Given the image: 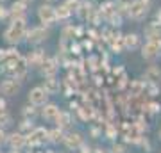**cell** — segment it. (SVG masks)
Masks as SVG:
<instances>
[{
  "label": "cell",
  "instance_id": "1",
  "mask_svg": "<svg viewBox=\"0 0 161 153\" xmlns=\"http://www.w3.org/2000/svg\"><path fill=\"white\" fill-rule=\"evenodd\" d=\"M25 32H27V20H11V23L4 30V39L7 45L16 46L25 38Z\"/></svg>",
  "mask_w": 161,
  "mask_h": 153
},
{
  "label": "cell",
  "instance_id": "2",
  "mask_svg": "<svg viewBox=\"0 0 161 153\" xmlns=\"http://www.w3.org/2000/svg\"><path fill=\"white\" fill-rule=\"evenodd\" d=\"M150 7H152V2H150V0H132V2H129L127 16L131 18V20L142 22V20H145V16L149 14Z\"/></svg>",
  "mask_w": 161,
  "mask_h": 153
},
{
  "label": "cell",
  "instance_id": "3",
  "mask_svg": "<svg viewBox=\"0 0 161 153\" xmlns=\"http://www.w3.org/2000/svg\"><path fill=\"white\" fill-rule=\"evenodd\" d=\"M48 36H50V30L48 27H43V25H36V27H31L27 28V32H25V41L29 43V45H41V43H45L48 39Z\"/></svg>",
  "mask_w": 161,
  "mask_h": 153
},
{
  "label": "cell",
  "instance_id": "4",
  "mask_svg": "<svg viewBox=\"0 0 161 153\" xmlns=\"http://www.w3.org/2000/svg\"><path fill=\"white\" fill-rule=\"evenodd\" d=\"M47 134H48V130H47L45 126H34L32 128V132H29L27 135H25V148H40L43 146L47 141Z\"/></svg>",
  "mask_w": 161,
  "mask_h": 153
},
{
  "label": "cell",
  "instance_id": "5",
  "mask_svg": "<svg viewBox=\"0 0 161 153\" xmlns=\"http://www.w3.org/2000/svg\"><path fill=\"white\" fill-rule=\"evenodd\" d=\"M38 20L43 27H52L56 25V7L52 6L50 2H45L38 7Z\"/></svg>",
  "mask_w": 161,
  "mask_h": 153
},
{
  "label": "cell",
  "instance_id": "6",
  "mask_svg": "<svg viewBox=\"0 0 161 153\" xmlns=\"http://www.w3.org/2000/svg\"><path fill=\"white\" fill-rule=\"evenodd\" d=\"M159 55H161V38L145 41V45L142 46V57L145 61H154Z\"/></svg>",
  "mask_w": 161,
  "mask_h": 153
},
{
  "label": "cell",
  "instance_id": "7",
  "mask_svg": "<svg viewBox=\"0 0 161 153\" xmlns=\"http://www.w3.org/2000/svg\"><path fill=\"white\" fill-rule=\"evenodd\" d=\"M18 93H20V82L14 79H4L2 82H0V94L6 98H13L16 96Z\"/></svg>",
  "mask_w": 161,
  "mask_h": 153
},
{
  "label": "cell",
  "instance_id": "8",
  "mask_svg": "<svg viewBox=\"0 0 161 153\" xmlns=\"http://www.w3.org/2000/svg\"><path fill=\"white\" fill-rule=\"evenodd\" d=\"M82 142H84V137L80 135L79 132H64V137H63L61 144H64V148L70 150V151H77Z\"/></svg>",
  "mask_w": 161,
  "mask_h": 153
},
{
  "label": "cell",
  "instance_id": "9",
  "mask_svg": "<svg viewBox=\"0 0 161 153\" xmlns=\"http://www.w3.org/2000/svg\"><path fill=\"white\" fill-rule=\"evenodd\" d=\"M48 93H47L41 85H36L32 89L29 91V103L31 105H36V107H41V105H45L48 102Z\"/></svg>",
  "mask_w": 161,
  "mask_h": 153
},
{
  "label": "cell",
  "instance_id": "10",
  "mask_svg": "<svg viewBox=\"0 0 161 153\" xmlns=\"http://www.w3.org/2000/svg\"><path fill=\"white\" fill-rule=\"evenodd\" d=\"M6 144L11 148V151H22L23 148H25V134H22L20 130L7 134Z\"/></svg>",
  "mask_w": 161,
  "mask_h": 153
},
{
  "label": "cell",
  "instance_id": "11",
  "mask_svg": "<svg viewBox=\"0 0 161 153\" xmlns=\"http://www.w3.org/2000/svg\"><path fill=\"white\" fill-rule=\"evenodd\" d=\"M9 20H27V4L22 0L13 2L9 7Z\"/></svg>",
  "mask_w": 161,
  "mask_h": 153
},
{
  "label": "cell",
  "instance_id": "12",
  "mask_svg": "<svg viewBox=\"0 0 161 153\" xmlns=\"http://www.w3.org/2000/svg\"><path fill=\"white\" fill-rule=\"evenodd\" d=\"M40 71L43 77H56L59 71V61L58 59H52V57L50 59L47 57L45 61H43V64L40 66Z\"/></svg>",
  "mask_w": 161,
  "mask_h": 153
},
{
  "label": "cell",
  "instance_id": "13",
  "mask_svg": "<svg viewBox=\"0 0 161 153\" xmlns=\"http://www.w3.org/2000/svg\"><path fill=\"white\" fill-rule=\"evenodd\" d=\"M47 59V55L43 54V50H34V52H31L29 55H27V66H31V68H36V69H40V66L43 64V61Z\"/></svg>",
  "mask_w": 161,
  "mask_h": 153
},
{
  "label": "cell",
  "instance_id": "14",
  "mask_svg": "<svg viewBox=\"0 0 161 153\" xmlns=\"http://www.w3.org/2000/svg\"><path fill=\"white\" fill-rule=\"evenodd\" d=\"M41 118L45 119V121H52L54 123V119H56V116L59 114V107L56 105V103H50V102H47L45 105H41Z\"/></svg>",
  "mask_w": 161,
  "mask_h": 153
},
{
  "label": "cell",
  "instance_id": "15",
  "mask_svg": "<svg viewBox=\"0 0 161 153\" xmlns=\"http://www.w3.org/2000/svg\"><path fill=\"white\" fill-rule=\"evenodd\" d=\"M122 39H124V50H136V48H140V41H142V38H140V34H136V32H129V34L122 36Z\"/></svg>",
  "mask_w": 161,
  "mask_h": 153
},
{
  "label": "cell",
  "instance_id": "16",
  "mask_svg": "<svg viewBox=\"0 0 161 153\" xmlns=\"http://www.w3.org/2000/svg\"><path fill=\"white\" fill-rule=\"evenodd\" d=\"M54 123H56L58 128L66 132V128H70V125H72V114L66 112V110H59V114L54 119Z\"/></svg>",
  "mask_w": 161,
  "mask_h": 153
},
{
  "label": "cell",
  "instance_id": "17",
  "mask_svg": "<svg viewBox=\"0 0 161 153\" xmlns=\"http://www.w3.org/2000/svg\"><path fill=\"white\" fill-rule=\"evenodd\" d=\"M129 96H142L145 93V82L140 79H134V80H129Z\"/></svg>",
  "mask_w": 161,
  "mask_h": 153
},
{
  "label": "cell",
  "instance_id": "18",
  "mask_svg": "<svg viewBox=\"0 0 161 153\" xmlns=\"http://www.w3.org/2000/svg\"><path fill=\"white\" fill-rule=\"evenodd\" d=\"M41 87H43L48 94H56V93H59V89H61V82H59L56 77H45Z\"/></svg>",
  "mask_w": 161,
  "mask_h": 153
},
{
  "label": "cell",
  "instance_id": "19",
  "mask_svg": "<svg viewBox=\"0 0 161 153\" xmlns=\"http://www.w3.org/2000/svg\"><path fill=\"white\" fill-rule=\"evenodd\" d=\"M143 34H145V38H147V39H156V38H161V25L158 22L147 23Z\"/></svg>",
  "mask_w": 161,
  "mask_h": 153
},
{
  "label": "cell",
  "instance_id": "20",
  "mask_svg": "<svg viewBox=\"0 0 161 153\" xmlns=\"http://www.w3.org/2000/svg\"><path fill=\"white\" fill-rule=\"evenodd\" d=\"M63 137H64V130L54 126V128L48 130V134H47V141L52 142V144H61V142H63Z\"/></svg>",
  "mask_w": 161,
  "mask_h": 153
},
{
  "label": "cell",
  "instance_id": "21",
  "mask_svg": "<svg viewBox=\"0 0 161 153\" xmlns=\"http://www.w3.org/2000/svg\"><path fill=\"white\" fill-rule=\"evenodd\" d=\"M145 79H147V82H159V80H161V71H159V68H158L156 64L149 66V68L145 69Z\"/></svg>",
  "mask_w": 161,
  "mask_h": 153
},
{
  "label": "cell",
  "instance_id": "22",
  "mask_svg": "<svg viewBox=\"0 0 161 153\" xmlns=\"http://www.w3.org/2000/svg\"><path fill=\"white\" fill-rule=\"evenodd\" d=\"M72 14H74V13L70 11L64 4H61V6L56 7V20H58V22H66Z\"/></svg>",
  "mask_w": 161,
  "mask_h": 153
},
{
  "label": "cell",
  "instance_id": "23",
  "mask_svg": "<svg viewBox=\"0 0 161 153\" xmlns=\"http://www.w3.org/2000/svg\"><path fill=\"white\" fill-rule=\"evenodd\" d=\"M109 45H111V48H113V52H115V54H122V50H124V39H122V36L111 34Z\"/></svg>",
  "mask_w": 161,
  "mask_h": 153
},
{
  "label": "cell",
  "instance_id": "24",
  "mask_svg": "<svg viewBox=\"0 0 161 153\" xmlns=\"http://www.w3.org/2000/svg\"><path fill=\"white\" fill-rule=\"evenodd\" d=\"M13 125V116L7 109H0V128L6 130L7 126Z\"/></svg>",
  "mask_w": 161,
  "mask_h": 153
},
{
  "label": "cell",
  "instance_id": "25",
  "mask_svg": "<svg viewBox=\"0 0 161 153\" xmlns=\"http://www.w3.org/2000/svg\"><path fill=\"white\" fill-rule=\"evenodd\" d=\"M143 110H145L147 114H150V116H156V114L161 112V103H158V102H149V103H145V105H143Z\"/></svg>",
  "mask_w": 161,
  "mask_h": 153
},
{
  "label": "cell",
  "instance_id": "26",
  "mask_svg": "<svg viewBox=\"0 0 161 153\" xmlns=\"http://www.w3.org/2000/svg\"><path fill=\"white\" fill-rule=\"evenodd\" d=\"M22 114H23V119H34L36 116H38V107L29 103V105H25V107H23Z\"/></svg>",
  "mask_w": 161,
  "mask_h": 153
},
{
  "label": "cell",
  "instance_id": "27",
  "mask_svg": "<svg viewBox=\"0 0 161 153\" xmlns=\"http://www.w3.org/2000/svg\"><path fill=\"white\" fill-rule=\"evenodd\" d=\"M145 91L149 96H158L159 94V82H145Z\"/></svg>",
  "mask_w": 161,
  "mask_h": 153
},
{
  "label": "cell",
  "instance_id": "28",
  "mask_svg": "<svg viewBox=\"0 0 161 153\" xmlns=\"http://www.w3.org/2000/svg\"><path fill=\"white\" fill-rule=\"evenodd\" d=\"M32 128H34V125H32V119H23L22 123H20V128H18V130L27 135L29 132H32Z\"/></svg>",
  "mask_w": 161,
  "mask_h": 153
},
{
  "label": "cell",
  "instance_id": "29",
  "mask_svg": "<svg viewBox=\"0 0 161 153\" xmlns=\"http://www.w3.org/2000/svg\"><path fill=\"white\" fill-rule=\"evenodd\" d=\"M108 20H109V23L113 25V27H120V25H122V14H118L116 9L111 13L109 16H108Z\"/></svg>",
  "mask_w": 161,
  "mask_h": 153
},
{
  "label": "cell",
  "instance_id": "30",
  "mask_svg": "<svg viewBox=\"0 0 161 153\" xmlns=\"http://www.w3.org/2000/svg\"><path fill=\"white\" fill-rule=\"evenodd\" d=\"M109 153H129L127 151V146L122 144V142H113L109 148Z\"/></svg>",
  "mask_w": 161,
  "mask_h": 153
},
{
  "label": "cell",
  "instance_id": "31",
  "mask_svg": "<svg viewBox=\"0 0 161 153\" xmlns=\"http://www.w3.org/2000/svg\"><path fill=\"white\" fill-rule=\"evenodd\" d=\"M4 20H9V7H6L0 2V22H4Z\"/></svg>",
  "mask_w": 161,
  "mask_h": 153
},
{
  "label": "cell",
  "instance_id": "32",
  "mask_svg": "<svg viewBox=\"0 0 161 153\" xmlns=\"http://www.w3.org/2000/svg\"><path fill=\"white\" fill-rule=\"evenodd\" d=\"M106 135H108V139L115 141V137L118 135V132H116V126H113V125L108 126V130H106Z\"/></svg>",
  "mask_w": 161,
  "mask_h": 153
},
{
  "label": "cell",
  "instance_id": "33",
  "mask_svg": "<svg viewBox=\"0 0 161 153\" xmlns=\"http://www.w3.org/2000/svg\"><path fill=\"white\" fill-rule=\"evenodd\" d=\"M79 4H80L79 0H66V2H64V6L68 7V9H70L72 13H75V11H77V7H79Z\"/></svg>",
  "mask_w": 161,
  "mask_h": 153
},
{
  "label": "cell",
  "instance_id": "34",
  "mask_svg": "<svg viewBox=\"0 0 161 153\" xmlns=\"http://www.w3.org/2000/svg\"><path fill=\"white\" fill-rule=\"evenodd\" d=\"M74 36H75V28L74 27H66L63 30V38H64V39H72Z\"/></svg>",
  "mask_w": 161,
  "mask_h": 153
},
{
  "label": "cell",
  "instance_id": "35",
  "mask_svg": "<svg viewBox=\"0 0 161 153\" xmlns=\"http://www.w3.org/2000/svg\"><path fill=\"white\" fill-rule=\"evenodd\" d=\"M6 59H7V50L6 48H0V66L6 63Z\"/></svg>",
  "mask_w": 161,
  "mask_h": 153
},
{
  "label": "cell",
  "instance_id": "36",
  "mask_svg": "<svg viewBox=\"0 0 161 153\" xmlns=\"http://www.w3.org/2000/svg\"><path fill=\"white\" fill-rule=\"evenodd\" d=\"M6 137H7L6 130H4V128H0V146H2V144H6Z\"/></svg>",
  "mask_w": 161,
  "mask_h": 153
},
{
  "label": "cell",
  "instance_id": "37",
  "mask_svg": "<svg viewBox=\"0 0 161 153\" xmlns=\"http://www.w3.org/2000/svg\"><path fill=\"white\" fill-rule=\"evenodd\" d=\"M92 153H109V150H106V148L102 146H97V148H93Z\"/></svg>",
  "mask_w": 161,
  "mask_h": 153
},
{
  "label": "cell",
  "instance_id": "38",
  "mask_svg": "<svg viewBox=\"0 0 161 153\" xmlns=\"http://www.w3.org/2000/svg\"><path fill=\"white\" fill-rule=\"evenodd\" d=\"M80 153H92V148L88 146V144H84V142H82V144H80Z\"/></svg>",
  "mask_w": 161,
  "mask_h": 153
},
{
  "label": "cell",
  "instance_id": "39",
  "mask_svg": "<svg viewBox=\"0 0 161 153\" xmlns=\"http://www.w3.org/2000/svg\"><path fill=\"white\" fill-rule=\"evenodd\" d=\"M100 134H102V132L98 130V128H93V130H92V135L95 137V139H98V135H100Z\"/></svg>",
  "mask_w": 161,
  "mask_h": 153
},
{
  "label": "cell",
  "instance_id": "40",
  "mask_svg": "<svg viewBox=\"0 0 161 153\" xmlns=\"http://www.w3.org/2000/svg\"><path fill=\"white\" fill-rule=\"evenodd\" d=\"M113 73H115L116 77H118V75H124V68H115L113 69Z\"/></svg>",
  "mask_w": 161,
  "mask_h": 153
},
{
  "label": "cell",
  "instance_id": "41",
  "mask_svg": "<svg viewBox=\"0 0 161 153\" xmlns=\"http://www.w3.org/2000/svg\"><path fill=\"white\" fill-rule=\"evenodd\" d=\"M6 107H7L6 100H4V98H0V109H6Z\"/></svg>",
  "mask_w": 161,
  "mask_h": 153
},
{
  "label": "cell",
  "instance_id": "42",
  "mask_svg": "<svg viewBox=\"0 0 161 153\" xmlns=\"http://www.w3.org/2000/svg\"><path fill=\"white\" fill-rule=\"evenodd\" d=\"M156 22H158V23L161 25V9L158 11V14H156Z\"/></svg>",
  "mask_w": 161,
  "mask_h": 153
},
{
  "label": "cell",
  "instance_id": "43",
  "mask_svg": "<svg viewBox=\"0 0 161 153\" xmlns=\"http://www.w3.org/2000/svg\"><path fill=\"white\" fill-rule=\"evenodd\" d=\"M158 137H159V141H161V128H159V132H158Z\"/></svg>",
  "mask_w": 161,
  "mask_h": 153
},
{
  "label": "cell",
  "instance_id": "44",
  "mask_svg": "<svg viewBox=\"0 0 161 153\" xmlns=\"http://www.w3.org/2000/svg\"><path fill=\"white\" fill-rule=\"evenodd\" d=\"M47 2H56V0H47Z\"/></svg>",
  "mask_w": 161,
  "mask_h": 153
},
{
  "label": "cell",
  "instance_id": "45",
  "mask_svg": "<svg viewBox=\"0 0 161 153\" xmlns=\"http://www.w3.org/2000/svg\"><path fill=\"white\" fill-rule=\"evenodd\" d=\"M0 153H2V146H0Z\"/></svg>",
  "mask_w": 161,
  "mask_h": 153
},
{
  "label": "cell",
  "instance_id": "46",
  "mask_svg": "<svg viewBox=\"0 0 161 153\" xmlns=\"http://www.w3.org/2000/svg\"><path fill=\"white\" fill-rule=\"evenodd\" d=\"M0 2H6V0H0Z\"/></svg>",
  "mask_w": 161,
  "mask_h": 153
},
{
  "label": "cell",
  "instance_id": "47",
  "mask_svg": "<svg viewBox=\"0 0 161 153\" xmlns=\"http://www.w3.org/2000/svg\"><path fill=\"white\" fill-rule=\"evenodd\" d=\"M0 71H2V69H0Z\"/></svg>",
  "mask_w": 161,
  "mask_h": 153
}]
</instances>
